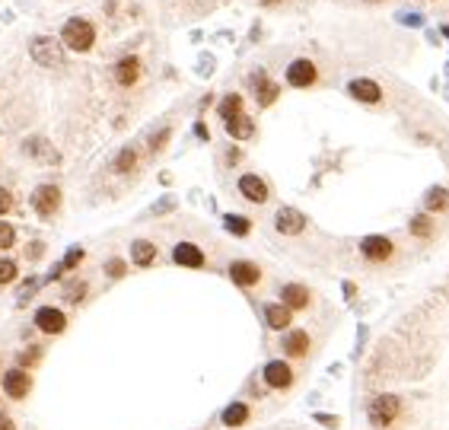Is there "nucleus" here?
Returning <instances> with one entry per match:
<instances>
[{
	"instance_id": "28",
	"label": "nucleus",
	"mask_w": 449,
	"mask_h": 430,
	"mask_svg": "<svg viewBox=\"0 0 449 430\" xmlns=\"http://www.w3.org/2000/svg\"><path fill=\"white\" fill-rule=\"evenodd\" d=\"M83 258H86V252H83L80 246H77V249H70V252H67V255H64V262H61V265H57L55 271H51V277H61V271H70V268H77V265H80V262H83Z\"/></svg>"
},
{
	"instance_id": "29",
	"label": "nucleus",
	"mask_w": 449,
	"mask_h": 430,
	"mask_svg": "<svg viewBox=\"0 0 449 430\" xmlns=\"http://www.w3.org/2000/svg\"><path fill=\"white\" fill-rule=\"evenodd\" d=\"M138 166V153L131 150V147H125L118 153V160H115V173H128V169H134Z\"/></svg>"
},
{
	"instance_id": "40",
	"label": "nucleus",
	"mask_w": 449,
	"mask_h": 430,
	"mask_svg": "<svg viewBox=\"0 0 449 430\" xmlns=\"http://www.w3.org/2000/svg\"><path fill=\"white\" fill-rule=\"evenodd\" d=\"M258 3H265V7H274V3H281V0H258Z\"/></svg>"
},
{
	"instance_id": "10",
	"label": "nucleus",
	"mask_w": 449,
	"mask_h": 430,
	"mask_svg": "<svg viewBox=\"0 0 449 430\" xmlns=\"http://www.w3.org/2000/svg\"><path fill=\"white\" fill-rule=\"evenodd\" d=\"M239 194H242L246 201H252V204H265L271 192H268V182L261 179V175L246 173L242 179H239Z\"/></svg>"
},
{
	"instance_id": "24",
	"label": "nucleus",
	"mask_w": 449,
	"mask_h": 430,
	"mask_svg": "<svg viewBox=\"0 0 449 430\" xmlns=\"http://www.w3.org/2000/svg\"><path fill=\"white\" fill-rule=\"evenodd\" d=\"M227 134L236 140H248L252 134H255V121L248 118V115H236V118L227 121Z\"/></svg>"
},
{
	"instance_id": "9",
	"label": "nucleus",
	"mask_w": 449,
	"mask_h": 430,
	"mask_svg": "<svg viewBox=\"0 0 449 430\" xmlns=\"http://www.w3.org/2000/svg\"><path fill=\"white\" fill-rule=\"evenodd\" d=\"M348 92L357 102H363V105H376V102H383V90H379V83L370 80V77H357V80H350Z\"/></svg>"
},
{
	"instance_id": "1",
	"label": "nucleus",
	"mask_w": 449,
	"mask_h": 430,
	"mask_svg": "<svg viewBox=\"0 0 449 430\" xmlns=\"http://www.w3.org/2000/svg\"><path fill=\"white\" fill-rule=\"evenodd\" d=\"M402 412H405V402L398 399V395H389V392L373 395V399L367 402V418H370V424H373V427H379V430L398 424Z\"/></svg>"
},
{
	"instance_id": "19",
	"label": "nucleus",
	"mask_w": 449,
	"mask_h": 430,
	"mask_svg": "<svg viewBox=\"0 0 449 430\" xmlns=\"http://www.w3.org/2000/svg\"><path fill=\"white\" fill-rule=\"evenodd\" d=\"M290 316L294 309H287L284 303H265V325L274 331H284L290 325Z\"/></svg>"
},
{
	"instance_id": "36",
	"label": "nucleus",
	"mask_w": 449,
	"mask_h": 430,
	"mask_svg": "<svg viewBox=\"0 0 449 430\" xmlns=\"http://www.w3.org/2000/svg\"><path fill=\"white\" fill-rule=\"evenodd\" d=\"M316 424H325V427H338V418H331V414H316Z\"/></svg>"
},
{
	"instance_id": "41",
	"label": "nucleus",
	"mask_w": 449,
	"mask_h": 430,
	"mask_svg": "<svg viewBox=\"0 0 449 430\" xmlns=\"http://www.w3.org/2000/svg\"><path fill=\"white\" fill-rule=\"evenodd\" d=\"M443 36H446V38H449V26H443Z\"/></svg>"
},
{
	"instance_id": "5",
	"label": "nucleus",
	"mask_w": 449,
	"mask_h": 430,
	"mask_svg": "<svg viewBox=\"0 0 449 430\" xmlns=\"http://www.w3.org/2000/svg\"><path fill=\"white\" fill-rule=\"evenodd\" d=\"M32 207H36L38 217H55L57 207H61V192H57V185H38L36 192H32Z\"/></svg>"
},
{
	"instance_id": "15",
	"label": "nucleus",
	"mask_w": 449,
	"mask_h": 430,
	"mask_svg": "<svg viewBox=\"0 0 449 430\" xmlns=\"http://www.w3.org/2000/svg\"><path fill=\"white\" fill-rule=\"evenodd\" d=\"M229 281L239 284V287H255L258 281H261V271H258V265H252L246 258H239V262L229 265Z\"/></svg>"
},
{
	"instance_id": "13",
	"label": "nucleus",
	"mask_w": 449,
	"mask_h": 430,
	"mask_svg": "<svg viewBox=\"0 0 449 430\" xmlns=\"http://www.w3.org/2000/svg\"><path fill=\"white\" fill-rule=\"evenodd\" d=\"M248 86H252V92H255L258 105H271V102L277 99V92H281V86L268 80L265 71H255V73H252V77H248Z\"/></svg>"
},
{
	"instance_id": "17",
	"label": "nucleus",
	"mask_w": 449,
	"mask_h": 430,
	"mask_svg": "<svg viewBox=\"0 0 449 430\" xmlns=\"http://www.w3.org/2000/svg\"><path fill=\"white\" fill-rule=\"evenodd\" d=\"M172 262L182 268H204V252L194 242H179L172 249Z\"/></svg>"
},
{
	"instance_id": "42",
	"label": "nucleus",
	"mask_w": 449,
	"mask_h": 430,
	"mask_svg": "<svg viewBox=\"0 0 449 430\" xmlns=\"http://www.w3.org/2000/svg\"><path fill=\"white\" fill-rule=\"evenodd\" d=\"M367 3H379V0H367Z\"/></svg>"
},
{
	"instance_id": "25",
	"label": "nucleus",
	"mask_w": 449,
	"mask_h": 430,
	"mask_svg": "<svg viewBox=\"0 0 449 430\" xmlns=\"http://www.w3.org/2000/svg\"><path fill=\"white\" fill-rule=\"evenodd\" d=\"M217 112H220V118L229 121L236 118V115H242V96L239 92H229V96H223L220 105H217Z\"/></svg>"
},
{
	"instance_id": "38",
	"label": "nucleus",
	"mask_w": 449,
	"mask_h": 430,
	"mask_svg": "<svg viewBox=\"0 0 449 430\" xmlns=\"http://www.w3.org/2000/svg\"><path fill=\"white\" fill-rule=\"evenodd\" d=\"M344 296H348V300H354V296H357V287L350 284V281H348V284H344Z\"/></svg>"
},
{
	"instance_id": "35",
	"label": "nucleus",
	"mask_w": 449,
	"mask_h": 430,
	"mask_svg": "<svg viewBox=\"0 0 449 430\" xmlns=\"http://www.w3.org/2000/svg\"><path fill=\"white\" fill-rule=\"evenodd\" d=\"M10 207H13V194H10L7 188H0V217H3Z\"/></svg>"
},
{
	"instance_id": "16",
	"label": "nucleus",
	"mask_w": 449,
	"mask_h": 430,
	"mask_svg": "<svg viewBox=\"0 0 449 430\" xmlns=\"http://www.w3.org/2000/svg\"><path fill=\"white\" fill-rule=\"evenodd\" d=\"M309 331H303V329H294V331H287L284 338H281V351H284L287 357H306L309 354Z\"/></svg>"
},
{
	"instance_id": "31",
	"label": "nucleus",
	"mask_w": 449,
	"mask_h": 430,
	"mask_svg": "<svg viewBox=\"0 0 449 430\" xmlns=\"http://www.w3.org/2000/svg\"><path fill=\"white\" fill-rule=\"evenodd\" d=\"M83 293H86V284H83V281H70V284L64 287V300L67 303H80Z\"/></svg>"
},
{
	"instance_id": "20",
	"label": "nucleus",
	"mask_w": 449,
	"mask_h": 430,
	"mask_svg": "<svg viewBox=\"0 0 449 430\" xmlns=\"http://www.w3.org/2000/svg\"><path fill=\"white\" fill-rule=\"evenodd\" d=\"M131 262L138 268H150L156 262V246L147 242V239H134L131 242Z\"/></svg>"
},
{
	"instance_id": "11",
	"label": "nucleus",
	"mask_w": 449,
	"mask_h": 430,
	"mask_svg": "<svg viewBox=\"0 0 449 430\" xmlns=\"http://www.w3.org/2000/svg\"><path fill=\"white\" fill-rule=\"evenodd\" d=\"M36 329L45 331V335H61L67 329V316L61 309H55V306H42L36 312Z\"/></svg>"
},
{
	"instance_id": "4",
	"label": "nucleus",
	"mask_w": 449,
	"mask_h": 430,
	"mask_svg": "<svg viewBox=\"0 0 449 430\" xmlns=\"http://www.w3.org/2000/svg\"><path fill=\"white\" fill-rule=\"evenodd\" d=\"M392 252H395V242L389 236H363L360 239V255L367 258V262H373V265L389 262Z\"/></svg>"
},
{
	"instance_id": "30",
	"label": "nucleus",
	"mask_w": 449,
	"mask_h": 430,
	"mask_svg": "<svg viewBox=\"0 0 449 430\" xmlns=\"http://www.w3.org/2000/svg\"><path fill=\"white\" fill-rule=\"evenodd\" d=\"M13 281H16V262L0 258V284H13Z\"/></svg>"
},
{
	"instance_id": "12",
	"label": "nucleus",
	"mask_w": 449,
	"mask_h": 430,
	"mask_svg": "<svg viewBox=\"0 0 449 430\" xmlns=\"http://www.w3.org/2000/svg\"><path fill=\"white\" fill-rule=\"evenodd\" d=\"M29 389H32V376H29L23 366H16V370L3 373V392H7L10 399H26Z\"/></svg>"
},
{
	"instance_id": "2",
	"label": "nucleus",
	"mask_w": 449,
	"mask_h": 430,
	"mask_svg": "<svg viewBox=\"0 0 449 430\" xmlns=\"http://www.w3.org/2000/svg\"><path fill=\"white\" fill-rule=\"evenodd\" d=\"M61 32H64V45L70 48V51H90L92 42H96V29H92V23L90 19H80V16L67 19Z\"/></svg>"
},
{
	"instance_id": "14",
	"label": "nucleus",
	"mask_w": 449,
	"mask_h": 430,
	"mask_svg": "<svg viewBox=\"0 0 449 430\" xmlns=\"http://www.w3.org/2000/svg\"><path fill=\"white\" fill-rule=\"evenodd\" d=\"M281 303H284L287 309H309V303H312V293L309 287H303V284H284L281 287Z\"/></svg>"
},
{
	"instance_id": "7",
	"label": "nucleus",
	"mask_w": 449,
	"mask_h": 430,
	"mask_svg": "<svg viewBox=\"0 0 449 430\" xmlns=\"http://www.w3.org/2000/svg\"><path fill=\"white\" fill-rule=\"evenodd\" d=\"M274 229L284 233V236H300L303 229H306V214L296 211V207H281L274 214Z\"/></svg>"
},
{
	"instance_id": "23",
	"label": "nucleus",
	"mask_w": 449,
	"mask_h": 430,
	"mask_svg": "<svg viewBox=\"0 0 449 430\" xmlns=\"http://www.w3.org/2000/svg\"><path fill=\"white\" fill-rule=\"evenodd\" d=\"M138 77H140V61H138V58H125V61L115 64V80H118L121 86L138 83Z\"/></svg>"
},
{
	"instance_id": "26",
	"label": "nucleus",
	"mask_w": 449,
	"mask_h": 430,
	"mask_svg": "<svg viewBox=\"0 0 449 430\" xmlns=\"http://www.w3.org/2000/svg\"><path fill=\"white\" fill-rule=\"evenodd\" d=\"M26 153H36V160H42V163H57V153L45 140H26Z\"/></svg>"
},
{
	"instance_id": "34",
	"label": "nucleus",
	"mask_w": 449,
	"mask_h": 430,
	"mask_svg": "<svg viewBox=\"0 0 449 430\" xmlns=\"http://www.w3.org/2000/svg\"><path fill=\"white\" fill-rule=\"evenodd\" d=\"M38 357H42V348H26V351H19V366H32Z\"/></svg>"
},
{
	"instance_id": "37",
	"label": "nucleus",
	"mask_w": 449,
	"mask_h": 430,
	"mask_svg": "<svg viewBox=\"0 0 449 430\" xmlns=\"http://www.w3.org/2000/svg\"><path fill=\"white\" fill-rule=\"evenodd\" d=\"M194 134H198V138H201V140H207V138H211V131L204 128L201 121H198V125H194Z\"/></svg>"
},
{
	"instance_id": "33",
	"label": "nucleus",
	"mask_w": 449,
	"mask_h": 430,
	"mask_svg": "<svg viewBox=\"0 0 449 430\" xmlns=\"http://www.w3.org/2000/svg\"><path fill=\"white\" fill-rule=\"evenodd\" d=\"M13 242H16V229L10 227V223H3V220H0V249H10Z\"/></svg>"
},
{
	"instance_id": "3",
	"label": "nucleus",
	"mask_w": 449,
	"mask_h": 430,
	"mask_svg": "<svg viewBox=\"0 0 449 430\" xmlns=\"http://www.w3.org/2000/svg\"><path fill=\"white\" fill-rule=\"evenodd\" d=\"M29 55L36 58L42 67H57L61 61H64V51H61V42H55V38H32L29 42Z\"/></svg>"
},
{
	"instance_id": "6",
	"label": "nucleus",
	"mask_w": 449,
	"mask_h": 430,
	"mask_svg": "<svg viewBox=\"0 0 449 430\" xmlns=\"http://www.w3.org/2000/svg\"><path fill=\"white\" fill-rule=\"evenodd\" d=\"M284 80L290 86H296V90H306V86H312V83L319 80V71H316V64H312L309 58H296L294 64L287 67Z\"/></svg>"
},
{
	"instance_id": "18",
	"label": "nucleus",
	"mask_w": 449,
	"mask_h": 430,
	"mask_svg": "<svg viewBox=\"0 0 449 430\" xmlns=\"http://www.w3.org/2000/svg\"><path fill=\"white\" fill-rule=\"evenodd\" d=\"M248 418H252V412H248V405H246V402H233V405H227V408L220 412L223 427H229V430L246 427Z\"/></svg>"
},
{
	"instance_id": "32",
	"label": "nucleus",
	"mask_w": 449,
	"mask_h": 430,
	"mask_svg": "<svg viewBox=\"0 0 449 430\" xmlns=\"http://www.w3.org/2000/svg\"><path fill=\"white\" fill-rule=\"evenodd\" d=\"M125 271H128V265H125L121 258H109V262H105V275L115 277V281H118V277H125Z\"/></svg>"
},
{
	"instance_id": "27",
	"label": "nucleus",
	"mask_w": 449,
	"mask_h": 430,
	"mask_svg": "<svg viewBox=\"0 0 449 430\" xmlns=\"http://www.w3.org/2000/svg\"><path fill=\"white\" fill-rule=\"evenodd\" d=\"M223 223H227V229L233 233V236H248V233H252V220H248V217H239V214H229Z\"/></svg>"
},
{
	"instance_id": "21",
	"label": "nucleus",
	"mask_w": 449,
	"mask_h": 430,
	"mask_svg": "<svg viewBox=\"0 0 449 430\" xmlns=\"http://www.w3.org/2000/svg\"><path fill=\"white\" fill-rule=\"evenodd\" d=\"M424 207H427V214L449 211V188H443V185H433V188H427V194H424Z\"/></svg>"
},
{
	"instance_id": "22",
	"label": "nucleus",
	"mask_w": 449,
	"mask_h": 430,
	"mask_svg": "<svg viewBox=\"0 0 449 430\" xmlns=\"http://www.w3.org/2000/svg\"><path fill=\"white\" fill-rule=\"evenodd\" d=\"M408 233H411L414 239H431L433 233H437V223H433L431 214H414V217L408 220Z\"/></svg>"
},
{
	"instance_id": "39",
	"label": "nucleus",
	"mask_w": 449,
	"mask_h": 430,
	"mask_svg": "<svg viewBox=\"0 0 449 430\" xmlns=\"http://www.w3.org/2000/svg\"><path fill=\"white\" fill-rule=\"evenodd\" d=\"M0 430H16V424L10 421V418H0Z\"/></svg>"
},
{
	"instance_id": "8",
	"label": "nucleus",
	"mask_w": 449,
	"mask_h": 430,
	"mask_svg": "<svg viewBox=\"0 0 449 430\" xmlns=\"http://www.w3.org/2000/svg\"><path fill=\"white\" fill-rule=\"evenodd\" d=\"M261 376H265V383L271 385V389H290V385H294V370H290V364H284V360H268Z\"/></svg>"
}]
</instances>
